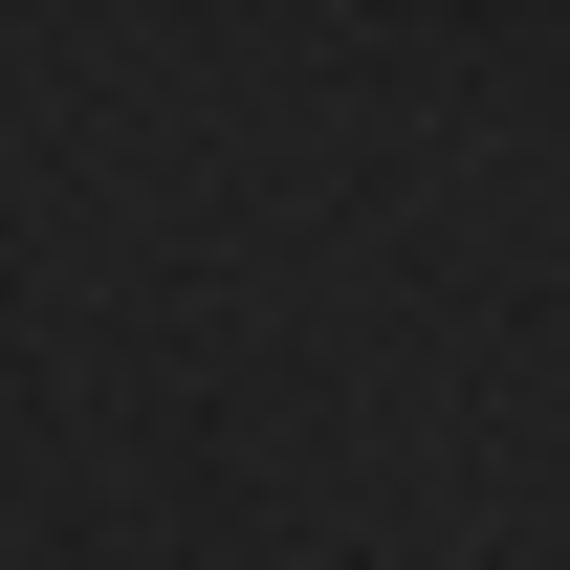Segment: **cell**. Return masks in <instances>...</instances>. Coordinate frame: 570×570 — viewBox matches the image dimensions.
I'll return each mask as SVG.
<instances>
[]
</instances>
